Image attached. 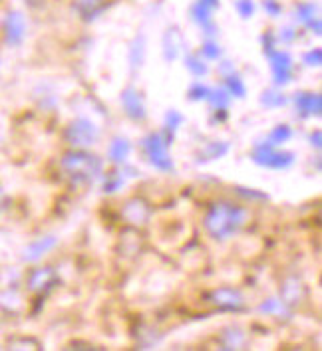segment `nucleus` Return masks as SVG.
<instances>
[{
  "label": "nucleus",
  "mask_w": 322,
  "mask_h": 351,
  "mask_svg": "<svg viewBox=\"0 0 322 351\" xmlns=\"http://www.w3.org/2000/svg\"><path fill=\"white\" fill-rule=\"evenodd\" d=\"M122 217L128 224L133 226H146L152 221V206L143 199H130L122 206Z\"/></svg>",
  "instance_id": "8"
},
{
  "label": "nucleus",
  "mask_w": 322,
  "mask_h": 351,
  "mask_svg": "<svg viewBox=\"0 0 322 351\" xmlns=\"http://www.w3.org/2000/svg\"><path fill=\"white\" fill-rule=\"evenodd\" d=\"M290 135H292V130L288 125H277L275 130L271 131V135H268V145L275 147L279 143H284V141L290 139Z\"/></svg>",
  "instance_id": "24"
},
{
  "label": "nucleus",
  "mask_w": 322,
  "mask_h": 351,
  "mask_svg": "<svg viewBox=\"0 0 322 351\" xmlns=\"http://www.w3.org/2000/svg\"><path fill=\"white\" fill-rule=\"evenodd\" d=\"M199 2H203V4H205V6H209L211 10L219 8V0H199Z\"/></svg>",
  "instance_id": "39"
},
{
  "label": "nucleus",
  "mask_w": 322,
  "mask_h": 351,
  "mask_svg": "<svg viewBox=\"0 0 322 351\" xmlns=\"http://www.w3.org/2000/svg\"><path fill=\"white\" fill-rule=\"evenodd\" d=\"M143 56H146V38L137 36L133 40L132 48H130V62H132L133 68H135V66H137V68L141 66Z\"/></svg>",
  "instance_id": "21"
},
{
  "label": "nucleus",
  "mask_w": 322,
  "mask_h": 351,
  "mask_svg": "<svg viewBox=\"0 0 322 351\" xmlns=\"http://www.w3.org/2000/svg\"><path fill=\"white\" fill-rule=\"evenodd\" d=\"M239 193L246 197V199H251V197H255V199H266V195H261V193H255V191H243V186H239Z\"/></svg>",
  "instance_id": "37"
},
{
  "label": "nucleus",
  "mask_w": 322,
  "mask_h": 351,
  "mask_svg": "<svg viewBox=\"0 0 322 351\" xmlns=\"http://www.w3.org/2000/svg\"><path fill=\"white\" fill-rule=\"evenodd\" d=\"M221 346L223 350H241L245 346V332L235 328H227L225 332L221 333Z\"/></svg>",
  "instance_id": "18"
},
{
  "label": "nucleus",
  "mask_w": 322,
  "mask_h": 351,
  "mask_svg": "<svg viewBox=\"0 0 322 351\" xmlns=\"http://www.w3.org/2000/svg\"><path fill=\"white\" fill-rule=\"evenodd\" d=\"M209 95H211V88H207V86H201V84H195V86H191L189 90V99H193V101H207Z\"/></svg>",
  "instance_id": "29"
},
{
  "label": "nucleus",
  "mask_w": 322,
  "mask_h": 351,
  "mask_svg": "<svg viewBox=\"0 0 322 351\" xmlns=\"http://www.w3.org/2000/svg\"><path fill=\"white\" fill-rule=\"evenodd\" d=\"M225 88H227L229 95H235V97H245L246 88L243 84V80L237 74L225 75Z\"/></svg>",
  "instance_id": "22"
},
{
  "label": "nucleus",
  "mask_w": 322,
  "mask_h": 351,
  "mask_svg": "<svg viewBox=\"0 0 322 351\" xmlns=\"http://www.w3.org/2000/svg\"><path fill=\"white\" fill-rule=\"evenodd\" d=\"M261 101L265 104L266 108H281L286 104V97H284L283 93H277V92H265L261 95Z\"/></svg>",
  "instance_id": "27"
},
{
  "label": "nucleus",
  "mask_w": 322,
  "mask_h": 351,
  "mask_svg": "<svg viewBox=\"0 0 322 351\" xmlns=\"http://www.w3.org/2000/svg\"><path fill=\"white\" fill-rule=\"evenodd\" d=\"M122 183H124V179H122L119 175H114V177H110V179L104 183V191H106V193H114L115 189L122 185Z\"/></svg>",
  "instance_id": "34"
},
{
  "label": "nucleus",
  "mask_w": 322,
  "mask_h": 351,
  "mask_svg": "<svg viewBox=\"0 0 322 351\" xmlns=\"http://www.w3.org/2000/svg\"><path fill=\"white\" fill-rule=\"evenodd\" d=\"M62 171L74 183H94L102 173V161L88 151H68L62 161Z\"/></svg>",
  "instance_id": "2"
},
{
  "label": "nucleus",
  "mask_w": 322,
  "mask_h": 351,
  "mask_svg": "<svg viewBox=\"0 0 322 351\" xmlns=\"http://www.w3.org/2000/svg\"><path fill=\"white\" fill-rule=\"evenodd\" d=\"M259 312H263V314L266 315H275V317H286V315H288V306L284 304L283 300L268 298V300H265V302L259 306Z\"/></svg>",
  "instance_id": "19"
},
{
  "label": "nucleus",
  "mask_w": 322,
  "mask_h": 351,
  "mask_svg": "<svg viewBox=\"0 0 322 351\" xmlns=\"http://www.w3.org/2000/svg\"><path fill=\"white\" fill-rule=\"evenodd\" d=\"M246 219L249 215L243 206L219 201L209 206L203 219V226L215 241H227L245 226Z\"/></svg>",
  "instance_id": "1"
},
{
  "label": "nucleus",
  "mask_w": 322,
  "mask_h": 351,
  "mask_svg": "<svg viewBox=\"0 0 322 351\" xmlns=\"http://www.w3.org/2000/svg\"><path fill=\"white\" fill-rule=\"evenodd\" d=\"M60 282L58 280V274L54 268L50 266H42V268H32L28 272V278H26V286L32 294L36 296H46L48 292H52L56 288V284Z\"/></svg>",
  "instance_id": "5"
},
{
  "label": "nucleus",
  "mask_w": 322,
  "mask_h": 351,
  "mask_svg": "<svg viewBox=\"0 0 322 351\" xmlns=\"http://www.w3.org/2000/svg\"><path fill=\"white\" fill-rule=\"evenodd\" d=\"M207 300L219 310H227V312H241L245 308V296L235 288H217L207 294Z\"/></svg>",
  "instance_id": "7"
},
{
  "label": "nucleus",
  "mask_w": 322,
  "mask_h": 351,
  "mask_svg": "<svg viewBox=\"0 0 322 351\" xmlns=\"http://www.w3.org/2000/svg\"><path fill=\"white\" fill-rule=\"evenodd\" d=\"M201 54H203V58H207V60H217V58L221 56V48H219L217 42H211V40H209V42L203 44Z\"/></svg>",
  "instance_id": "30"
},
{
  "label": "nucleus",
  "mask_w": 322,
  "mask_h": 351,
  "mask_svg": "<svg viewBox=\"0 0 322 351\" xmlns=\"http://www.w3.org/2000/svg\"><path fill=\"white\" fill-rule=\"evenodd\" d=\"M229 151L227 143H211L207 147V155L209 159H219L221 155H225Z\"/></svg>",
  "instance_id": "33"
},
{
  "label": "nucleus",
  "mask_w": 322,
  "mask_h": 351,
  "mask_svg": "<svg viewBox=\"0 0 322 351\" xmlns=\"http://www.w3.org/2000/svg\"><path fill=\"white\" fill-rule=\"evenodd\" d=\"M295 106L297 111L303 117H312V115H321L322 113V97L321 93L312 92H299L295 95Z\"/></svg>",
  "instance_id": "13"
},
{
  "label": "nucleus",
  "mask_w": 322,
  "mask_h": 351,
  "mask_svg": "<svg viewBox=\"0 0 322 351\" xmlns=\"http://www.w3.org/2000/svg\"><path fill=\"white\" fill-rule=\"evenodd\" d=\"M181 44H183L181 32H179L175 26H173V28H168V32H165V36H163V56H165L168 62L177 58L179 50H181Z\"/></svg>",
  "instance_id": "17"
},
{
  "label": "nucleus",
  "mask_w": 322,
  "mask_h": 351,
  "mask_svg": "<svg viewBox=\"0 0 322 351\" xmlns=\"http://www.w3.org/2000/svg\"><path fill=\"white\" fill-rule=\"evenodd\" d=\"M185 66H187V70H189L193 75H205L209 72L207 64L201 60V56H195V54H187L185 56Z\"/></svg>",
  "instance_id": "23"
},
{
  "label": "nucleus",
  "mask_w": 322,
  "mask_h": 351,
  "mask_svg": "<svg viewBox=\"0 0 322 351\" xmlns=\"http://www.w3.org/2000/svg\"><path fill=\"white\" fill-rule=\"evenodd\" d=\"M106 2L104 0H74L72 8L80 14L82 20H94L100 16V12L104 10Z\"/></svg>",
  "instance_id": "16"
},
{
  "label": "nucleus",
  "mask_w": 322,
  "mask_h": 351,
  "mask_svg": "<svg viewBox=\"0 0 322 351\" xmlns=\"http://www.w3.org/2000/svg\"><path fill=\"white\" fill-rule=\"evenodd\" d=\"M271 70L277 86H286L292 80V58L286 52H271Z\"/></svg>",
  "instance_id": "9"
},
{
  "label": "nucleus",
  "mask_w": 322,
  "mask_h": 351,
  "mask_svg": "<svg viewBox=\"0 0 322 351\" xmlns=\"http://www.w3.org/2000/svg\"><path fill=\"white\" fill-rule=\"evenodd\" d=\"M181 123H183V115H181L179 111L170 110V113L165 115V130L170 131V139H171V135H173V131L177 130Z\"/></svg>",
  "instance_id": "28"
},
{
  "label": "nucleus",
  "mask_w": 322,
  "mask_h": 351,
  "mask_svg": "<svg viewBox=\"0 0 322 351\" xmlns=\"http://www.w3.org/2000/svg\"><path fill=\"white\" fill-rule=\"evenodd\" d=\"M251 159L257 163V165L266 167V169H286L295 163V153L290 151H277L273 145H259V147L253 151Z\"/></svg>",
  "instance_id": "4"
},
{
  "label": "nucleus",
  "mask_w": 322,
  "mask_h": 351,
  "mask_svg": "<svg viewBox=\"0 0 322 351\" xmlns=\"http://www.w3.org/2000/svg\"><path fill=\"white\" fill-rule=\"evenodd\" d=\"M8 350H40V343L32 337H12L8 339Z\"/></svg>",
  "instance_id": "26"
},
{
  "label": "nucleus",
  "mask_w": 322,
  "mask_h": 351,
  "mask_svg": "<svg viewBox=\"0 0 322 351\" xmlns=\"http://www.w3.org/2000/svg\"><path fill=\"white\" fill-rule=\"evenodd\" d=\"M207 101H211L215 106V110L225 111L229 101H231V95H229L227 90H211V95H209Z\"/></svg>",
  "instance_id": "25"
},
{
  "label": "nucleus",
  "mask_w": 322,
  "mask_h": 351,
  "mask_svg": "<svg viewBox=\"0 0 322 351\" xmlns=\"http://www.w3.org/2000/svg\"><path fill=\"white\" fill-rule=\"evenodd\" d=\"M273 46H275V34L273 32H266L265 36H263V50L266 52V56L271 54V52H275Z\"/></svg>",
  "instance_id": "36"
},
{
  "label": "nucleus",
  "mask_w": 322,
  "mask_h": 351,
  "mask_svg": "<svg viewBox=\"0 0 322 351\" xmlns=\"http://www.w3.org/2000/svg\"><path fill=\"white\" fill-rule=\"evenodd\" d=\"M303 60L306 66H317V68H319V66L322 64V50L321 48L308 50V52L303 56Z\"/></svg>",
  "instance_id": "31"
},
{
  "label": "nucleus",
  "mask_w": 322,
  "mask_h": 351,
  "mask_svg": "<svg viewBox=\"0 0 322 351\" xmlns=\"http://www.w3.org/2000/svg\"><path fill=\"white\" fill-rule=\"evenodd\" d=\"M130 151H132L130 141H128V139H119V137H117V139L112 141V145H110V159H112L114 163H124V161L128 159Z\"/></svg>",
  "instance_id": "20"
},
{
  "label": "nucleus",
  "mask_w": 322,
  "mask_h": 351,
  "mask_svg": "<svg viewBox=\"0 0 322 351\" xmlns=\"http://www.w3.org/2000/svg\"><path fill=\"white\" fill-rule=\"evenodd\" d=\"M237 10H239L241 19H251L255 12V4H253V0H237Z\"/></svg>",
  "instance_id": "32"
},
{
  "label": "nucleus",
  "mask_w": 322,
  "mask_h": 351,
  "mask_svg": "<svg viewBox=\"0 0 322 351\" xmlns=\"http://www.w3.org/2000/svg\"><path fill=\"white\" fill-rule=\"evenodd\" d=\"M310 143H314V147L321 149V131H314V135H310Z\"/></svg>",
  "instance_id": "38"
},
{
  "label": "nucleus",
  "mask_w": 322,
  "mask_h": 351,
  "mask_svg": "<svg viewBox=\"0 0 322 351\" xmlns=\"http://www.w3.org/2000/svg\"><path fill=\"white\" fill-rule=\"evenodd\" d=\"M24 32H26V24L20 12H8L4 19V38L10 46H19L24 40Z\"/></svg>",
  "instance_id": "12"
},
{
  "label": "nucleus",
  "mask_w": 322,
  "mask_h": 351,
  "mask_svg": "<svg viewBox=\"0 0 322 351\" xmlns=\"http://www.w3.org/2000/svg\"><path fill=\"white\" fill-rule=\"evenodd\" d=\"M64 137L74 147H88V145L95 143V139H97V128L90 119H76L74 123L68 125Z\"/></svg>",
  "instance_id": "6"
},
{
  "label": "nucleus",
  "mask_w": 322,
  "mask_h": 351,
  "mask_svg": "<svg viewBox=\"0 0 322 351\" xmlns=\"http://www.w3.org/2000/svg\"><path fill=\"white\" fill-rule=\"evenodd\" d=\"M317 12H319V10H317V6H314V4H308V2H304V4H299V6H297V19L301 20L308 30H314V34H317V36H321L322 24Z\"/></svg>",
  "instance_id": "14"
},
{
  "label": "nucleus",
  "mask_w": 322,
  "mask_h": 351,
  "mask_svg": "<svg viewBox=\"0 0 322 351\" xmlns=\"http://www.w3.org/2000/svg\"><path fill=\"white\" fill-rule=\"evenodd\" d=\"M30 8H40L42 4H44V0H24Z\"/></svg>",
  "instance_id": "40"
},
{
  "label": "nucleus",
  "mask_w": 322,
  "mask_h": 351,
  "mask_svg": "<svg viewBox=\"0 0 322 351\" xmlns=\"http://www.w3.org/2000/svg\"><path fill=\"white\" fill-rule=\"evenodd\" d=\"M304 296H306V290H304V284L301 282V278L290 276L284 280L283 286H281V300L288 308L299 306L304 300Z\"/></svg>",
  "instance_id": "10"
},
{
  "label": "nucleus",
  "mask_w": 322,
  "mask_h": 351,
  "mask_svg": "<svg viewBox=\"0 0 322 351\" xmlns=\"http://www.w3.org/2000/svg\"><path fill=\"white\" fill-rule=\"evenodd\" d=\"M141 145H143V151H146V155H148V159L153 167H157L159 171H173L175 169L170 153H168V141L159 133L146 135Z\"/></svg>",
  "instance_id": "3"
},
{
  "label": "nucleus",
  "mask_w": 322,
  "mask_h": 351,
  "mask_svg": "<svg viewBox=\"0 0 322 351\" xmlns=\"http://www.w3.org/2000/svg\"><path fill=\"white\" fill-rule=\"evenodd\" d=\"M263 6H265V10L271 16H279L281 14V4L277 0H265Z\"/></svg>",
  "instance_id": "35"
},
{
  "label": "nucleus",
  "mask_w": 322,
  "mask_h": 351,
  "mask_svg": "<svg viewBox=\"0 0 322 351\" xmlns=\"http://www.w3.org/2000/svg\"><path fill=\"white\" fill-rule=\"evenodd\" d=\"M58 244L56 237H42L38 241H34L32 244H28L26 246V250H24V258L28 260V262H34V260L42 258L50 248H54Z\"/></svg>",
  "instance_id": "15"
},
{
  "label": "nucleus",
  "mask_w": 322,
  "mask_h": 351,
  "mask_svg": "<svg viewBox=\"0 0 322 351\" xmlns=\"http://www.w3.org/2000/svg\"><path fill=\"white\" fill-rule=\"evenodd\" d=\"M122 106L128 113V117H132L133 121H143L148 117V111L146 106L141 101V95L135 92L133 88H128L122 92Z\"/></svg>",
  "instance_id": "11"
}]
</instances>
